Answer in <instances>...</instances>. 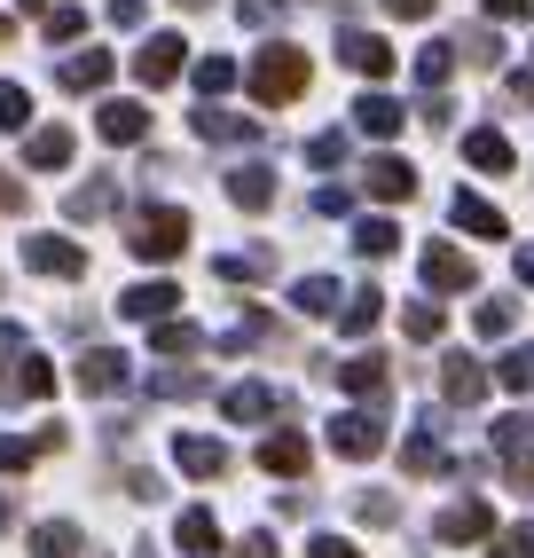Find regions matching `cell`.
<instances>
[{"label":"cell","instance_id":"obj_1","mask_svg":"<svg viewBox=\"0 0 534 558\" xmlns=\"http://www.w3.org/2000/svg\"><path fill=\"white\" fill-rule=\"evenodd\" d=\"M244 87H252V102H267V110L299 102V95H307V56H299V48H259L252 71H244Z\"/></svg>","mask_w":534,"mask_h":558},{"label":"cell","instance_id":"obj_2","mask_svg":"<svg viewBox=\"0 0 534 558\" xmlns=\"http://www.w3.org/2000/svg\"><path fill=\"white\" fill-rule=\"evenodd\" d=\"M126 252H134V259H181V252H189V213H181V205H142Z\"/></svg>","mask_w":534,"mask_h":558},{"label":"cell","instance_id":"obj_3","mask_svg":"<svg viewBox=\"0 0 534 558\" xmlns=\"http://www.w3.org/2000/svg\"><path fill=\"white\" fill-rule=\"evenodd\" d=\"M181 71H189V40H181V32H149V40L134 48V80L142 87H173Z\"/></svg>","mask_w":534,"mask_h":558},{"label":"cell","instance_id":"obj_4","mask_svg":"<svg viewBox=\"0 0 534 558\" xmlns=\"http://www.w3.org/2000/svg\"><path fill=\"white\" fill-rule=\"evenodd\" d=\"M48 393H56V369L32 354V347H16L9 369H0V401H48Z\"/></svg>","mask_w":534,"mask_h":558},{"label":"cell","instance_id":"obj_5","mask_svg":"<svg viewBox=\"0 0 534 558\" xmlns=\"http://www.w3.org/2000/svg\"><path fill=\"white\" fill-rule=\"evenodd\" d=\"M24 268L32 276H87V244H71V236H24Z\"/></svg>","mask_w":534,"mask_h":558},{"label":"cell","instance_id":"obj_6","mask_svg":"<svg viewBox=\"0 0 534 558\" xmlns=\"http://www.w3.org/2000/svg\"><path fill=\"white\" fill-rule=\"evenodd\" d=\"M330 449L362 464V457H377V449H386V425H377V417H369V409H347V417H338V425H330Z\"/></svg>","mask_w":534,"mask_h":558},{"label":"cell","instance_id":"obj_7","mask_svg":"<svg viewBox=\"0 0 534 558\" xmlns=\"http://www.w3.org/2000/svg\"><path fill=\"white\" fill-rule=\"evenodd\" d=\"M307 433H267L259 440V472H276V480H307Z\"/></svg>","mask_w":534,"mask_h":558},{"label":"cell","instance_id":"obj_8","mask_svg":"<svg viewBox=\"0 0 534 558\" xmlns=\"http://www.w3.org/2000/svg\"><path fill=\"white\" fill-rule=\"evenodd\" d=\"M71 378H80V393H119V386H126V354H119V347H95V354H80Z\"/></svg>","mask_w":534,"mask_h":558},{"label":"cell","instance_id":"obj_9","mask_svg":"<svg viewBox=\"0 0 534 558\" xmlns=\"http://www.w3.org/2000/svg\"><path fill=\"white\" fill-rule=\"evenodd\" d=\"M173 300H181V291L158 276V283H134L126 300H119V315H126V323H173Z\"/></svg>","mask_w":534,"mask_h":558},{"label":"cell","instance_id":"obj_10","mask_svg":"<svg viewBox=\"0 0 534 558\" xmlns=\"http://www.w3.org/2000/svg\"><path fill=\"white\" fill-rule=\"evenodd\" d=\"M173 464H181L189 480H220V472H228V449H220V440H205V433H181V440H173Z\"/></svg>","mask_w":534,"mask_h":558},{"label":"cell","instance_id":"obj_11","mask_svg":"<svg viewBox=\"0 0 534 558\" xmlns=\"http://www.w3.org/2000/svg\"><path fill=\"white\" fill-rule=\"evenodd\" d=\"M362 181H369V197H386V205L416 197V166H409V158H369V166H362Z\"/></svg>","mask_w":534,"mask_h":558},{"label":"cell","instance_id":"obj_12","mask_svg":"<svg viewBox=\"0 0 534 558\" xmlns=\"http://www.w3.org/2000/svg\"><path fill=\"white\" fill-rule=\"evenodd\" d=\"M425 283L433 291H472V259L456 244H425Z\"/></svg>","mask_w":534,"mask_h":558},{"label":"cell","instance_id":"obj_13","mask_svg":"<svg viewBox=\"0 0 534 558\" xmlns=\"http://www.w3.org/2000/svg\"><path fill=\"white\" fill-rule=\"evenodd\" d=\"M338 56H347L362 80H386V71H393V48L377 40V32H347V40H338Z\"/></svg>","mask_w":534,"mask_h":558},{"label":"cell","instance_id":"obj_14","mask_svg":"<svg viewBox=\"0 0 534 558\" xmlns=\"http://www.w3.org/2000/svg\"><path fill=\"white\" fill-rule=\"evenodd\" d=\"M173 543H181V550H197V558H213V550H220V519H213L205 504H189V511L173 519Z\"/></svg>","mask_w":534,"mask_h":558},{"label":"cell","instance_id":"obj_15","mask_svg":"<svg viewBox=\"0 0 534 558\" xmlns=\"http://www.w3.org/2000/svg\"><path fill=\"white\" fill-rule=\"evenodd\" d=\"M220 409H228L236 425H259V417H276L283 401H276V386H259V378H252V386H228V401H220Z\"/></svg>","mask_w":534,"mask_h":558},{"label":"cell","instance_id":"obj_16","mask_svg":"<svg viewBox=\"0 0 534 558\" xmlns=\"http://www.w3.org/2000/svg\"><path fill=\"white\" fill-rule=\"evenodd\" d=\"M228 197H236L244 213H267V205H276V173H267V166H236V173H228Z\"/></svg>","mask_w":534,"mask_h":558},{"label":"cell","instance_id":"obj_17","mask_svg":"<svg viewBox=\"0 0 534 558\" xmlns=\"http://www.w3.org/2000/svg\"><path fill=\"white\" fill-rule=\"evenodd\" d=\"M110 71H119V63H110L102 48H87V56H63V87H71V95H95V87H110Z\"/></svg>","mask_w":534,"mask_h":558},{"label":"cell","instance_id":"obj_18","mask_svg":"<svg viewBox=\"0 0 534 558\" xmlns=\"http://www.w3.org/2000/svg\"><path fill=\"white\" fill-rule=\"evenodd\" d=\"M487 527H495V519H487V504H448L433 535H440V543H480Z\"/></svg>","mask_w":534,"mask_h":558},{"label":"cell","instance_id":"obj_19","mask_svg":"<svg viewBox=\"0 0 534 558\" xmlns=\"http://www.w3.org/2000/svg\"><path fill=\"white\" fill-rule=\"evenodd\" d=\"M102 142H142L149 134V102H102Z\"/></svg>","mask_w":534,"mask_h":558},{"label":"cell","instance_id":"obj_20","mask_svg":"<svg viewBox=\"0 0 534 558\" xmlns=\"http://www.w3.org/2000/svg\"><path fill=\"white\" fill-rule=\"evenodd\" d=\"M24 166L32 173H56V166H71V126H40L24 142Z\"/></svg>","mask_w":534,"mask_h":558},{"label":"cell","instance_id":"obj_21","mask_svg":"<svg viewBox=\"0 0 534 558\" xmlns=\"http://www.w3.org/2000/svg\"><path fill=\"white\" fill-rule=\"evenodd\" d=\"M464 158H472L480 173H511V142L495 134V126H472V134H464Z\"/></svg>","mask_w":534,"mask_h":558},{"label":"cell","instance_id":"obj_22","mask_svg":"<svg viewBox=\"0 0 534 558\" xmlns=\"http://www.w3.org/2000/svg\"><path fill=\"white\" fill-rule=\"evenodd\" d=\"M87 535L71 527V519H48V527H32V558H80Z\"/></svg>","mask_w":534,"mask_h":558},{"label":"cell","instance_id":"obj_23","mask_svg":"<svg viewBox=\"0 0 534 558\" xmlns=\"http://www.w3.org/2000/svg\"><path fill=\"white\" fill-rule=\"evenodd\" d=\"M197 134H205V142H259V119H236V110H213V102H205V110H197Z\"/></svg>","mask_w":534,"mask_h":558},{"label":"cell","instance_id":"obj_24","mask_svg":"<svg viewBox=\"0 0 534 558\" xmlns=\"http://www.w3.org/2000/svg\"><path fill=\"white\" fill-rule=\"evenodd\" d=\"M440 386H448V401H480V393H487V369H480L472 354H448V369H440Z\"/></svg>","mask_w":534,"mask_h":558},{"label":"cell","instance_id":"obj_25","mask_svg":"<svg viewBox=\"0 0 534 558\" xmlns=\"http://www.w3.org/2000/svg\"><path fill=\"white\" fill-rule=\"evenodd\" d=\"M377 315H386V291H354V300L338 307V330H347V339H362V330H377Z\"/></svg>","mask_w":534,"mask_h":558},{"label":"cell","instance_id":"obj_26","mask_svg":"<svg viewBox=\"0 0 534 558\" xmlns=\"http://www.w3.org/2000/svg\"><path fill=\"white\" fill-rule=\"evenodd\" d=\"M354 126H362V134H401V102H393V95H362V102H354Z\"/></svg>","mask_w":534,"mask_h":558},{"label":"cell","instance_id":"obj_27","mask_svg":"<svg viewBox=\"0 0 534 558\" xmlns=\"http://www.w3.org/2000/svg\"><path fill=\"white\" fill-rule=\"evenodd\" d=\"M213 339H205V330L197 323H158V339H149V354H205Z\"/></svg>","mask_w":534,"mask_h":558},{"label":"cell","instance_id":"obj_28","mask_svg":"<svg viewBox=\"0 0 534 558\" xmlns=\"http://www.w3.org/2000/svg\"><path fill=\"white\" fill-rule=\"evenodd\" d=\"M110 197H119L110 181H80V190L63 197V213H71V220H102V213H110Z\"/></svg>","mask_w":534,"mask_h":558},{"label":"cell","instance_id":"obj_29","mask_svg":"<svg viewBox=\"0 0 534 558\" xmlns=\"http://www.w3.org/2000/svg\"><path fill=\"white\" fill-rule=\"evenodd\" d=\"M456 229H472V236H503V213H495L487 197H456Z\"/></svg>","mask_w":534,"mask_h":558},{"label":"cell","instance_id":"obj_30","mask_svg":"<svg viewBox=\"0 0 534 558\" xmlns=\"http://www.w3.org/2000/svg\"><path fill=\"white\" fill-rule=\"evenodd\" d=\"M267 268H276L267 252H220V259H213V276H228V283H259Z\"/></svg>","mask_w":534,"mask_h":558},{"label":"cell","instance_id":"obj_31","mask_svg":"<svg viewBox=\"0 0 534 558\" xmlns=\"http://www.w3.org/2000/svg\"><path fill=\"white\" fill-rule=\"evenodd\" d=\"M338 378H347L354 393L377 401V393H386V362H377V354H354V362H338Z\"/></svg>","mask_w":534,"mask_h":558},{"label":"cell","instance_id":"obj_32","mask_svg":"<svg viewBox=\"0 0 534 558\" xmlns=\"http://www.w3.org/2000/svg\"><path fill=\"white\" fill-rule=\"evenodd\" d=\"M189 80H197V95L213 102L220 87H236V63H228V56H197V63H189Z\"/></svg>","mask_w":534,"mask_h":558},{"label":"cell","instance_id":"obj_33","mask_svg":"<svg viewBox=\"0 0 534 558\" xmlns=\"http://www.w3.org/2000/svg\"><path fill=\"white\" fill-rule=\"evenodd\" d=\"M291 307H299V315H338V283H330V276H307V283L291 291Z\"/></svg>","mask_w":534,"mask_h":558},{"label":"cell","instance_id":"obj_34","mask_svg":"<svg viewBox=\"0 0 534 558\" xmlns=\"http://www.w3.org/2000/svg\"><path fill=\"white\" fill-rule=\"evenodd\" d=\"M456 56H464V48H456V40H433L425 56H416V80H425V87H440V80H448V71H456Z\"/></svg>","mask_w":534,"mask_h":558},{"label":"cell","instance_id":"obj_35","mask_svg":"<svg viewBox=\"0 0 534 558\" xmlns=\"http://www.w3.org/2000/svg\"><path fill=\"white\" fill-rule=\"evenodd\" d=\"M40 24H48V40H80V32H87V9H80V0H56Z\"/></svg>","mask_w":534,"mask_h":558},{"label":"cell","instance_id":"obj_36","mask_svg":"<svg viewBox=\"0 0 534 558\" xmlns=\"http://www.w3.org/2000/svg\"><path fill=\"white\" fill-rule=\"evenodd\" d=\"M149 393H158V401H189V393H205V378H197V369H158Z\"/></svg>","mask_w":534,"mask_h":558},{"label":"cell","instance_id":"obj_37","mask_svg":"<svg viewBox=\"0 0 534 558\" xmlns=\"http://www.w3.org/2000/svg\"><path fill=\"white\" fill-rule=\"evenodd\" d=\"M24 119H32V87L0 80V126H9V134H24Z\"/></svg>","mask_w":534,"mask_h":558},{"label":"cell","instance_id":"obj_38","mask_svg":"<svg viewBox=\"0 0 534 558\" xmlns=\"http://www.w3.org/2000/svg\"><path fill=\"white\" fill-rule=\"evenodd\" d=\"M354 244H362L369 259H386V252L401 244V229H393V220H377V213H369V220H362V229H354Z\"/></svg>","mask_w":534,"mask_h":558},{"label":"cell","instance_id":"obj_39","mask_svg":"<svg viewBox=\"0 0 534 558\" xmlns=\"http://www.w3.org/2000/svg\"><path fill=\"white\" fill-rule=\"evenodd\" d=\"M495 378H503L511 393H526V386H534V347H511L503 362H495Z\"/></svg>","mask_w":534,"mask_h":558},{"label":"cell","instance_id":"obj_40","mask_svg":"<svg viewBox=\"0 0 534 558\" xmlns=\"http://www.w3.org/2000/svg\"><path fill=\"white\" fill-rule=\"evenodd\" d=\"M307 166H323V173L347 166V134H315V142H307Z\"/></svg>","mask_w":534,"mask_h":558},{"label":"cell","instance_id":"obj_41","mask_svg":"<svg viewBox=\"0 0 534 558\" xmlns=\"http://www.w3.org/2000/svg\"><path fill=\"white\" fill-rule=\"evenodd\" d=\"M401 330H409V339H440V307H433V300H416V307L401 315Z\"/></svg>","mask_w":534,"mask_h":558},{"label":"cell","instance_id":"obj_42","mask_svg":"<svg viewBox=\"0 0 534 558\" xmlns=\"http://www.w3.org/2000/svg\"><path fill=\"white\" fill-rule=\"evenodd\" d=\"M401 464H409V472H440V440H433V433H416L409 449H401Z\"/></svg>","mask_w":534,"mask_h":558},{"label":"cell","instance_id":"obj_43","mask_svg":"<svg viewBox=\"0 0 534 558\" xmlns=\"http://www.w3.org/2000/svg\"><path fill=\"white\" fill-rule=\"evenodd\" d=\"M487 558H534V527H511V535H495Z\"/></svg>","mask_w":534,"mask_h":558},{"label":"cell","instance_id":"obj_44","mask_svg":"<svg viewBox=\"0 0 534 558\" xmlns=\"http://www.w3.org/2000/svg\"><path fill=\"white\" fill-rule=\"evenodd\" d=\"M32 457H40L32 440H0V472H32Z\"/></svg>","mask_w":534,"mask_h":558},{"label":"cell","instance_id":"obj_45","mask_svg":"<svg viewBox=\"0 0 534 558\" xmlns=\"http://www.w3.org/2000/svg\"><path fill=\"white\" fill-rule=\"evenodd\" d=\"M480 330H487V339H503V330H511V300H487L480 307Z\"/></svg>","mask_w":534,"mask_h":558},{"label":"cell","instance_id":"obj_46","mask_svg":"<svg viewBox=\"0 0 534 558\" xmlns=\"http://www.w3.org/2000/svg\"><path fill=\"white\" fill-rule=\"evenodd\" d=\"M307 558H362V550H354L347 535H315V543H307Z\"/></svg>","mask_w":534,"mask_h":558},{"label":"cell","instance_id":"obj_47","mask_svg":"<svg viewBox=\"0 0 534 558\" xmlns=\"http://www.w3.org/2000/svg\"><path fill=\"white\" fill-rule=\"evenodd\" d=\"M283 16V0H244V24H276Z\"/></svg>","mask_w":534,"mask_h":558},{"label":"cell","instance_id":"obj_48","mask_svg":"<svg viewBox=\"0 0 534 558\" xmlns=\"http://www.w3.org/2000/svg\"><path fill=\"white\" fill-rule=\"evenodd\" d=\"M487 16H503V24H519V16H534V0H487Z\"/></svg>","mask_w":534,"mask_h":558},{"label":"cell","instance_id":"obj_49","mask_svg":"<svg viewBox=\"0 0 534 558\" xmlns=\"http://www.w3.org/2000/svg\"><path fill=\"white\" fill-rule=\"evenodd\" d=\"M0 213H24V181L16 173H0Z\"/></svg>","mask_w":534,"mask_h":558},{"label":"cell","instance_id":"obj_50","mask_svg":"<svg viewBox=\"0 0 534 558\" xmlns=\"http://www.w3.org/2000/svg\"><path fill=\"white\" fill-rule=\"evenodd\" d=\"M110 24H119V32H134V24H142V0H110Z\"/></svg>","mask_w":534,"mask_h":558},{"label":"cell","instance_id":"obj_51","mask_svg":"<svg viewBox=\"0 0 534 558\" xmlns=\"http://www.w3.org/2000/svg\"><path fill=\"white\" fill-rule=\"evenodd\" d=\"M386 16H409L416 24V16H433V0H386Z\"/></svg>","mask_w":534,"mask_h":558},{"label":"cell","instance_id":"obj_52","mask_svg":"<svg viewBox=\"0 0 534 558\" xmlns=\"http://www.w3.org/2000/svg\"><path fill=\"white\" fill-rule=\"evenodd\" d=\"M244 558H276V535H267V527H259V535H244Z\"/></svg>","mask_w":534,"mask_h":558},{"label":"cell","instance_id":"obj_53","mask_svg":"<svg viewBox=\"0 0 534 558\" xmlns=\"http://www.w3.org/2000/svg\"><path fill=\"white\" fill-rule=\"evenodd\" d=\"M519 283H534V252H519Z\"/></svg>","mask_w":534,"mask_h":558},{"label":"cell","instance_id":"obj_54","mask_svg":"<svg viewBox=\"0 0 534 558\" xmlns=\"http://www.w3.org/2000/svg\"><path fill=\"white\" fill-rule=\"evenodd\" d=\"M9 519H16V504H9V496H0V535H9Z\"/></svg>","mask_w":534,"mask_h":558},{"label":"cell","instance_id":"obj_55","mask_svg":"<svg viewBox=\"0 0 534 558\" xmlns=\"http://www.w3.org/2000/svg\"><path fill=\"white\" fill-rule=\"evenodd\" d=\"M16 9H40V16H48V9H56V0H16Z\"/></svg>","mask_w":534,"mask_h":558},{"label":"cell","instance_id":"obj_56","mask_svg":"<svg viewBox=\"0 0 534 558\" xmlns=\"http://www.w3.org/2000/svg\"><path fill=\"white\" fill-rule=\"evenodd\" d=\"M0 48H9V16H0Z\"/></svg>","mask_w":534,"mask_h":558}]
</instances>
